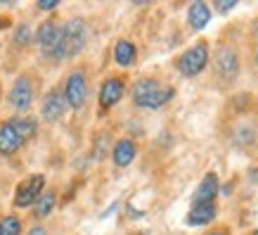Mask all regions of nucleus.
Listing matches in <instances>:
<instances>
[{"instance_id": "14", "label": "nucleus", "mask_w": 258, "mask_h": 235, "mask_svg": "<svg viewBox=\"0 0 258 235\" xmlns=\"http://www.w3.org/2000/svg\"><path fill=\"white\" fill-rule=\"evenodd\" d=\"M216 214H218L216 202L192 204V209H189V214H187V223L189 226H206V223H211V221L216 219Z\"/></svg>"}, {"instance_id": "5", "label": "nucleus", "mask_w": 258, "mask_h": 235, "mask_svg": "<svg viewBox=\"0 0 258 235\" xmlns=\"http://www.w3.org/2000/svg\"><path fill=\"white\" fill-rule=\"evenodd\" d=\"M43 190H45V176H29L26 180H22L15 190V207H31L36 204L40 195H43Z\"/></svg>"}, {"instance_id": "3", "label": "nucleus", "mask_w": 258, "mask_h": 235, "mask_svg": "<svg viewBox=\"0 0 258 235\" xmlns=\"http://www.w3.org/2000/svg\"><path fill=\"white\" fill-rule=\"evenodd\" d=\"M213 71L223 83H232L239 76V55L232 45H220L213 55Z\"/></svg>"}, {"instance_id": "15", "label": "nucleus", "mask_w": 258, "mask_h": 235, "mask_svg": "<svg viewBox=\"0 0 258 235\" xmlns=\"http://www.w3.org/2000/svg\"><path fill=\"white\" fill-rule=\"evenodd\" d=\"M135 155H138V148H135V143L128 140V138L118 140L116 145H114V150H111V159H114L116 166H128L135 159Z\"/></svg>"}, {"instance_id": "26", "label": "nucleus", "mask_w": 258, "mask_h": 235, "mask_svg": "<svg viewBox=\"0 0 258 235\" xmlns=\"http://www.w3.org/2000/svg\"><path fill=\"white\" fill-rule=\"evenodd\" d=\"M209 235H227L225 230H213V233H209Z\"/></svg>"}, {"instance_id": "25", "label": "nucleus", "mask_w": 258, "mask_h": 235, "mask_svg": "<svg viewBox=\"0 0 258 235\" xmlns=\"http://www.w3.org/2000/svg\"><path fill=\"white\" fill-rule=\"evenodd\" d=\"M5 26H10V19L8 17H0V29H5Z\"/></svg>"}, {"instance_id": "6", "label": "nucleus", "mask_w": 258, "mask_h": 235, "mask_svg": "<svg viewBox=\"0 0 258 235\" xmlns=\"http://www.w3.org/2000/svg\"><path fill=\"white\" fill-rule=\"evenodd\" d=\"M64 95H67V102L74 110H81L88 100V78L86 71H71L69 78H67V86H64Z\"/></svg>"}, {"instance_id": "18", "label": "nucleus", "mask_w": 258, "mask_h": 235, "mask_svg": "<svg viewBox=\"0 0 258 235\" xmlns=\"http://www.w3.org/2000/svg\"><path fill=\"white\" fill-rule=\"evenodd\" d=\"M55 204H57V195H55V190H43V195L36 200V204H33V216L36 219H45L47 214L55 209Z\"/></svg>"}, {"instance_id": "23", "label": "nucleus", "mask_w": 258, "mask_h": 235, "mask_svg": "<svg viewBox=\"0 0 258 235\" xmlns=\"http://www.w3.org/2000/svg\"><path fill=\"white\" fill-rule=\"evenodd\" d=\"M57 3H59V0H38V8L40 10H55Z\"/></svg>"}, {"instance_id": "19", "label": "nucleus", "mask_w": 258, "mask_h": 235, "mask_svg": "<svg viewBox=\"0 0 258 235\" xmlns=\"http://www.w3.org/2000/svg\"><path fill=\"white\" fill-rule=\"evenodd\" d=\"M10 124L15 126V131L24 138V143L31 140L33 135H36V121H31L29 117H15V119H10Z\"/></svg>"}, {"instance_id": "16", "label": "nucleus", "mask_w": 258, "mask_h": 235, "mask_svg": "<svg viewBox=\"0 0 258 235\" xmlns=\"http://www.w3.org/2000/svg\"><path fill=\"white\" fill-rule=\"evenodd\" d=\"M187 22L192 29H204L206 24L211 22V10H209V5L206 3H192L187 10Z\"/></svg>"}, {"instance_id": "1", "label": "nucleus", "mask_w": 258, "mask_h": 235, "mask_svg": "<svg viewBox=\"0 0 258 235\" xmlns=\"http://www.w3.org/2000/svg\"><path fill=\"white\" fill-rule=\"evenodd\" d=\"M86 40H88V26L83 19H69L59 29V36H57V43H55V50L50 53L52 60H71L76 57L86 48Z\"/></svg>"}, {"instance_id": "24", "label": "nucleus", "mask_w": 258, "mask_h": 235, "mask_svg": "<svg viewBox=\"0 0 258 235\" xmlns=\"http://www.w3.org/2000/svg\"><path fill=\"white\" fill-rule=\"evenodd\" d=\"M26 235H47V230H45V228H43V226H33V228H31V230H29V233H26Z\"/></svg>"}, {"instance_id": "17", "label": "nucleus", "mask_w": 258, "mask_h": 235, "mask_svg": "<svg viewBox=\"0 0 258 235\" xmlns=\"http://www.w3.org/2000/svg\"><path fill=\"white\" fill-rule=\"evenodd\" d=\"M135 57H138V48L131 40H118L116 45H114V60L121 67H131L135 62Z\"/></svg>"}, {"instance_id": "30", "label": "nucleus", "mask_w": 258, "mask_h": 235, "mask_svg": "<svg viewBox=\"0 0 258 235\" xmlns=\"http://www.w3.org/2000/svg\"><path fill=\"white\" fill-rule=\"evenodd\" d=\"M253 235H258V230H256V233H253Z\"/></svg>"}, {"instance_id": "10", "label": "nucleus", "mask_w": 258, "mask_h": 235, "mask_svg": "<svg viewBox=\"0 0 258 235\" xmlns=\"http://www.w3.org/2000/svg\"><path fill=\"white\" fill-rule=\"evenodd\" d=\"M59 29H62V26L57 24V19H47V22H43L38 26V31H36V43L40 45V50H43L45 55H50V53L55 50Z\"/></svg>"}, {"instance_id": "8", "label": "nucleus", "mask_w": 258, "mask_h": 235, "mask_svg": "<svg viewBox=\"0 0 258 235\" xmlns=\"http://www.w3.org/2000/svg\"><path fill=\"white\" fill-rule=\"evenodd\" d=\"M67 95L59 90V88H52V90H47V95L43 98V117L45 121H57V119L64 117V112H67Z\"/></svg>"}, {"instance_id": "22", "label": "nucleus", "mask_w": 258, "mask_h": 235, "mask_svg": "<svg viewBox=\"0 0 258 235\" xmlns=\"http://www.w3.org/2000/svg\"><path fill=\"white\" fill-rule=\"evenodd\" d=\"M237 3L235 0H218V3H216V10H218V12H223V15H225V12H230V10L235 8Z\"/></svg>"}, {"instance_id": "4", "label": "nucleus", "mask_w": 258, "mask_h": 235, "mask_svg": "<svg viewBox=\"0 0 258 235\" xmlns=\"http://www.w3.org/2000/svg\"><path fill=\"white\" fill-rule=\"evenodd\" d=\"M209 64V45L206 43H197L189 50H185L178 60V69L182 76H197L202 74Z\"/></svg>"}, {"instance_id": "21", "label": "nucleus", "mask_w": 258, "mask_h": 235, "mask_svg": "<svg viewBox=\"0 0 258 235\" xmlns=\"http://www.w3.org/2000/svg\"><path fill=\"white\" fill-rule=\"evenodd\" d=\"M29 40H31V26H29V24H22L15 33V43L17 45H29Z\"/></svg>"}, {"instance_id": "11", "label": "nucleus", "mask_w": 258, "mask_h": 235, "mask_svg": "<svg viewBox=\"0 0 258 235\" xmlns=\"http://www.w3.org/2000/svg\"><path fill=\"white\" fill-rule=\"evenodd\" d=\"M24 145V138L15 131V126L5 121V124L0 126V155L3 157H10L15 155L17 150Z\"/></svg>"}, {"instance_id": "9", "label": "nucleus", "mask_w": 258, "mask_h": 235, "mask_svg": "<svg viewBox=\"0 0 258 235\" xmlns=\"http://www.w3.org/2000/svg\"><path fill=\"white\" fill-rule=\"evenodd\" d=\"M123 78H118V76H109L104 83H102L100 88V107L102 110H109V107H114L121 98H123Z\"/></svg>"}, {"instance_id": "29", "label": "nucleus", "mask_w": 258, "mask_h": 235, "mask_svg": "<svg viewBox=\"0 0 258 235\" xmlns=\"http://www.w3.org/2000/svg\"><path fill=\"white\" fill-rule=\"evenodd\" d=\"M138 235H147V233H138Z\"/></svg>"}, {"instance_id": "27", "label": "nucleus", "mask_w": 258, "mask_h": 235, "mask_svg": "<svg viewBox=\"0 0 258 235\" xmlns=\"http://www.w3.org/2000/svg\"><path fill=\"white\" fill-rule=\"evenodd\" d=\"M256 67H258V50H256Z\"/></svg>"}, {"instance_id": "28", "label": "nucleus", "mask_w": 258, "mask_h": 235, "mask_svg": "<svg viewBox=\"0 0 258 235\" xmlns=\"http://www.w3.org/2000/svg\"><path fill=\"white\" fill-rule=\"evenodd\" d=\"M256 36H258V22H256Z\"/></svg>"}, {"instance_id": "13", "label": "nucleus", "mask_w": 258, "mask_h": 235, "mask_svg": "<svg viewBox=\"0 0 258 235\" xmlns=\"http://www.w3.org/2000/svg\"><path fill=\"white\" fill-rule=\"evenodd\" d=\"M232 140H235L237 148L249 150L258 143V126L253 121H244V124L235 126V133H232Z\"/></svg>"}, {"instance_id": "12", "label": "nucleus", "mask_w": 258, "mask_h": 235, "mask_svg": "<svg viewBox=\"0 0 258 235\" xmlns=\"http://www.w3.org/2000/svg\"><path fill=\"white\" fill-rule=\"evenodd\" d=\"M216 195H218V176L211 171L202 178L192 204H211V202H216Z\"/></svg>"}, {"instance_id": "7", "label": "nucleus", "mask_w": 258, "mask_h": 235, "mask_svg": "<svg viewBox=\"0 0 258 235\" xmlns=\"http://www.w3.org/2000/svg\"><path fill=\"white\" fill-rule=\"evenodd\" d=\"M8 100L15 110H29L31 107L33 86H31V81H29V76H19L12 83V88H10V93H8Z\"/></svg>"}, {"instance_id": "2", "label": "nucleus", "mask_w": 258, "mask_h": 235, "mask_svg": "<svg viewBox=\"0 0 258 235\" xmlns=\"http://www.w3.org/2000/svg\"><path fill=\"white\" fill-rule=\"evenodd\" d=\"M175 95V88L159 83L157 78H140L133 86V102L142 110H159Z\"/></svg>"}, {"instance_id": "20", "label": "nucleus", "mask_w": 258, "mask_h": 235, "mask_svg": "<svg viewBox=\"0 0 258 235\" xmlns=\"http://www.w3.org/2000/svg\"><path fill=\"white\" fill-rule=\"evenodd\" d=\"M0 235H22V221L17 216H5L0 221Z\"/></svg>"}]
</instances>
